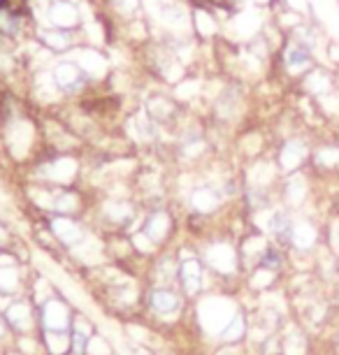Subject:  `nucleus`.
Returning a JSON list of instances; mask_svg holds the SVG:
<instances>
[{
    "label": "nucleus",
    "mask_w": 339,
    "mask_h": 355,
    "mask_svg": "<svg viewBox=\"0 0 339 355\" xmlns=\"http://www.w3.org/2000/svg\"><path fill=\"white\" fill-rule=\"evenodd\" d=\"M279 63H281L284 72L290 79H300L307 75L309 70H314V51L309 49L307 44H302L300 40L295 37H286V42L279 49Z\"/></svg>",
    "instance_id": "nucleus-1"
},
{
    "label": "nucleus",
    "mask_w": 339,
    "mask_h": 355,
    "mask_svg": "<svg viewBox=\"0 0 339 355\" xmlns=\"http://www.w3.org/2000/svg\"><path fill=\"white\" fill-rule=\"evenodd\" d=\"M321 244H325V227H321L309 216H295L288 249L297 256H311Z\"/></svg>",
    "instance_id": "nucleus-2"
},
{
    "label": "nucleus",
    "mask_w": 339,
    "mask_h": 355,
    "mask_svg": "<svg viewBox=\"0 0 339 355\" xmlns=\"http://www.w3.org/2000/svg\"><path fill=\"white\" fill-rule=\"evenodd\" d=\"M311 158V149L309 144L304 142L302 137H288L286 142L279 146L277 151V170L281 177H288V174L302 172V167L309 163Z\"/></svg>",
    "instance_id": "nucleus-3"
},
{
    "label": "nucleus",
    "mask_w": 339,
    "mask_h": 355,
    "mask_svg": "<svg viewBox=\"0 0 339 355\" xmlns=\"http://www.w3.org/2000/svg\"><path fill=\"white\" fill-rule=\"evenodd\" d=\"M40 323L46 334H70L75 320H72L70 306L61 297H49L40 309Z\"/></svg>",
    "instance_id": "nucleus-4"
},
{
    "label": "nucleus",
    "mask_w": 339,
    "mask_h": 355,
    "mask_svg": "<svg viewBox=\"0 0 339 355\" xmlns=\"http://www.w3.org/2000/svg\"><path fill=\"white\" fill-rule=\"evenodd\" d=\"M202 263H207L218 274H235L239 270V253L230 242H211L205 249Z\"/></svg>",
    "instance_id": "nucleus-5"
},
{
    "label": "nucleus",
    "mask_w": 339,
    "mask_h": 355,
    "mask_svg": "<svg viewBox=\"0 0 339 355\" xmlns=\"http://www.w3.org/2000/svg\"><path fill=\"white\" fill-rule=\"evenodd\" d=\"M293 223H295V214L288 207H275L268 216V225L265 232L272 237V242L281 249H288L290 244V234H293Z\"/></svg>",
    "instance_id": "nucleus-6"
},
{
    "label": "nucleus",
    "mask_w": 339,
    "mask_h": 355,
    "mask_svg": "<svg viewBox=\"0 0 339 355\" xmlns=\"http://www.w3.org/2000/svg\"><path fill=\"white\" fill-rule=\"evenodd\" d=\"M225 193L221 186H211V184H200V186H193L191 196H189V205L193 211L198 214H214L218 207L223 205Z\"/></svg>",
    "instance_id": "nucleus-7"
},
{
    "label": "nucleus",
    "mask_w": 339,
    "mask_h": 355,
    "mask_svg": "<svg viewBox=\"0 0 339 355\" xmlns=\"http://www.w3.org/2000/svg\"><path fill=\"white\" fill-rule=\"evenodd\" d=\"M281 198H284V207H288L290 211L302 209L304 202H307V198H309L307 174H304V172L288 174L284 186H281Z\"/></svg>",
    "instance_id": "nucleus-8"
},
{
    "label": "nucleus",
    "mask_w": 339,
    "mask_h": 355,
    "mask_svg": "<svg viewBox=\"0 0 339 355\" xmlns=\"http://www.w3.org/2000/svg\"><path fill=\"white\" fill-rule=\"evenodd\" d=\"M172 232V216L168 209H163V207H156V209H151L147 214V218H144V225H142V234L149 239V244H163L165 239L170 237Z\"/></svg>",
    "instance_id": "nucleus-9"
},
{
    "label": "nucleus",
    "mask_w": 339,
    "mask_h": 355,
    "mask_svg": "<svg viewBox=\"0 0 339 355\" xmlns=\"http://www.w3.org/2000/svg\"><path fill=\"white\" fill-rule=\"evenodd\" d=\"M205 263L200 258L191 256V258H184L182 265H179V281H182V288L186 295H191V297H195L198 293L202 291L205 286Z\"/></svg>",
    "instance_id": "nucleus-10"
},
{
    "label": "nucleus",
    "mask_w": 339,
    "mask_h": 355,
    "mask_svg": "<svg viewBox=\"0 0 339 355\" xmlns=\"http://www.w3.org/2000/svg\"><path fill=\"white\" fill-rule=\"evenodd\" d=\"M49 227L54 232V237L65 246H77L84 239V227L77 218L72 216H56L49 220Z\"/></svg>",
    "instance_id": "nucleus-11"
},
{
    "label": "nucleus",
    "mask_w": 339,
    "mask_h": 355,
    "mask_svg": "<svg viewBox=\"0 0 339 355\" xmlns=\"http://www.w3.org/2000/svg\"><path fill=\"white\" fill-rule=\"evenodd\" d=\"M147 302H149L151 309H154L156 313H163V316L182 309V297H179V295L168 286L151 288L149 295H147Z\"/></svg>",
    "instance_id": "nucleus-12"
},
{
    "label": "nucleus",
    "mask_w": 339,
    "mask_h": 355,
    "mask_svg": "<svg viewBox=\"0 0 339 355\" xmlns=\"http://www.w3.org/2000/svg\"><path fill=\"white\" fill-rule=\"evenodd\" d=\"M5 320H8V325L12 327V330L31 332L33 323H35V316H33L28 302H26L24 297H19L8 306V311H5Z\"/></svg>",
    "instance_id": "nucleus-13"
},
{
    "label": "nucleus",
    "mask_w": 339,
    "mask_h": 355,
    "mask_svg": "<svg viewBox=\"0 0 339 355\" xmlns=\"http://www.w3.org/2000/svg\"><path fill=\"white\" fill-rule=\"evenodd\" d=\"M103 218L114 225H128L135 218V205L130 200H107L103 205Z\"/></svg>",
    "instance_id": "nucleus-14"
},
{
    "label": "nucleus",
    "mask_w": 339,
    "mask_h": 355,
    "mask_svg": "<svg viewBox=\"0 0 339 355\" xmlns=\"http://www.w3.org/2000/svg\"><path fill=\"white\" fill-rule=\"evenodd\" d=\"M309 160L318 172H339V146L335 144L318 146V149L311 151Z\"/></svg>",
    "instance_id": "nucleus-15"
},
{
    "label": "nucleus",
    "mask_w": 339,
    "mask_h": 355,
    "mask_svg": "<svg viewBox=\"0 0 339 355\" xmlns=\"http://www.w3.org/2000/svg\"><path fill=\"white\" fill-rule=\"evenodd\" d=\"M244 337H247V313L242 309L235 311V316L230 318V323L218 332V339L223 344H239Z\"/></svg>",
    "instance_id": "nucleus-16"
},
{
    "label": "nucleus",
    "mask_w": 339,
    "mask_h": 355,
    "mask_svg": "<svg viewBox=\"0 0 339 355\" xmlns=\"http://www.w3.org/2000/svg\"><path fill=\"white\" fill-rule=\"evenodd\" d=\"M19 286H21L19 267L17 265H0V295L15 297V295H19Z\"/></svg>",
    "instance_id": "nucleus-17"
},
{
    "label": "nucleus",
    "mask_w": 339,
    "mask_h": 355,
    "mask_svg": "<svg viewBox=\"0 0 339 355\" xmlns=\"http://www.w3.org/2000/svg\"><path fill=\"white\" fill-rule=\"evenodd\" d=\"M89 341H91V334L79 330V327L72 323V330H70V355H86L89 351Z\"/></svg>",
    "instance_id": "nucleus-18"
},
{
    "label": "nucleus",
    "mask_w": 339,
    "mask_h": 355,
    "mask_svg": "<svg viewBox=\"0 0 339 355\" xmlns=\"http://www.w3.org/2000/svg\"><path fill=\"white\" fill-rule=\"evenodd\" d=\"M325 249L339 260V216L332 218L325 227Z\"/></svg>",
    "instance_id": "nucleus-19"
},
{
    "label": "nucleus",
    "mask_w": 339,
    "mask_h": 355,
    "mask_svg": "<svg viewBox=\"0 0 339 355\" xmlns=\"http://www.w3.org/2000/svg\"><path fill=\"white\" fill-rule=\"evenodd\" d=\"M8 242H10V232H8V227L0 223V246H5Z\"/></svg>",
    "instance_id": "nucleus-20"
},
{
    "label": "nucleus",
    "mask_w": 339,
    "mask_h": 355,
    "mask_svg": "<svg viewBox=\"0 0 339 355\" xmlns=\"http://www.w3.org/2000/svg\"><path fill=\"white\" fill-rule=\"evenodd\" d=\"M8 320H5V316H0V337H5L8 334Z\"/></svg>",
    "instance_id": "nucleus-21"
},
{
    "label": "nucleus",
    "mask_w": 339,
    "mask_h": 355,
    "mask_svg": "<svg viewBox=\"0 0 339 355\" xmlns=\"http://www.w3.org/2000/svg\"><path fill=\"white\" fill-rule=\"evenodd\" d=\"M330 355H339V332L335 334V339H332V351Z\"/></svg>",
    "instance_id": "nucleus-22"
}]
</instances>
